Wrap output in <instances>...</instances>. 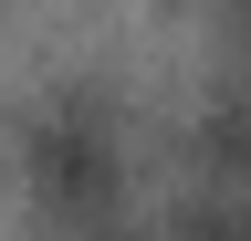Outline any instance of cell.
<instances>
[{"label":"cell","instance_id":"1","mask_svg":"<svg viewBox=\"0 0 251 241\" xmlns=\"http://www.w3.org/2000/svg\"><path fill=\"white\" fill-rule=\"evenodd\" d=\"M21 158H31V178H42L52 210H105V189H115V115L94 95H52L42 115H31Z\"/></svg>","mask_w":251,"mask_h":241},{"label":"cell","instance_id":"4","mask_svg":"<svg viewBox=\"0 0 251 241\" xmlns=\"http://www.w3.org/2000/svg\"><path fill=\"white\" fill-rule=\"evenodd\" d=\"M230 21H241V32H251V0H230Z\"/></svg>","mask_w":251,"mask_h":241},{"label":"cell","instance_id":"3","mask_svg":"<svg viewBox=\"0 0 251 241\" xmlns=\"http://www.w3.org/2000/svg\"><path fill=\"white\" fill-rule=\"evenodd\" d=\"M209 158L230 168V178H251V105H220L209 115Z\"/></svg>","mask_w":251,"mask_h":241},{"label":"cell","instance_id":"2","mask_svg":"<svg viewBox=\"0 0 251 241\" xmlns=\"http://www.w3.org/2000/svg\"><path fill=\"white\" fill-rule=\"evenodd\" d=\"M168 241H251V199H241V189H220V199H188Z\"/></svg>","mask_w":251,"mask_h":241}]
</instances>
